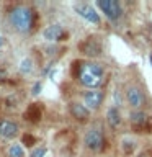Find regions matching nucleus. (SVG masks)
Instances as JSON below:
<instances>
[{
  "label": "nucleus",
  "mask_w": 152,
  "mask_h": 157,
  "mask_svg": "<svg viewBox=\"0 0 152 157\" xmlns=\"http://www.w3.org/2000/svg\"><path fill=\"white\" fill-rule=\"evenodd\" d=\"M77 80L87 90H97L103 83V80H105V67L100 62H95V61L83 62L80 69H78Z\"/></svg>",
  "instance_id": "1"
},
{
  "label": "nucleus",
  "mask_w": 152,
  "mask_h": 157,
  "mask_svg": "<svg viewBox=\"0 0 152 157\" xmlns=\"http://www.w3.org/2000/svg\"><path fill=\"white\" fill-rule=\"evenodd\" d=\"M8 21L12 28L18 33H28L33 28V10L25 5L13 7L8 13Z\"/></svg>",
  "instance_id": "2"
},
{
  "label": "nucleus",
  "mask_w": 152,
  "mask_h": 157,
  "mask_svg": "<svg viewBox=\"0 0 152 157\" xmlns=\"http://www.w3.org/2000/svg\"><path fill=\"white\" fill-rule=\"evenodd\" d=\"M83 144H85L87 149H90L93 152H101L105 149V144H106V139L103 136L101 129L98 128H90L85 136H83Z\"/></svg>",
  "instance_id": "3"
},
{
  "label": "nucleus",
  "mask_w": 152,
  "mask_h": 157,
  "mask_svg": "<svg viewBox=\"0 0 152 157\" xmlns=\"http://www.w3.org/2000/svg\"><path fill=\"white\" fill-rule=\"evenodd\" d=\"M100 8L101 13H105V17L111 21H118L123 17V7L118 0H98L95 3Z\"/></svg>",
  "instance_id": "4"
},
{
  "label": "nucleus",
  "mask_w": 152,
  "mask_h": 157,
  "mask_svg": "<svg viewBox=\"0 0 152 157\" xmlns=\"http://www.w3.org/2000/svg\"><path fill=\"white\" fill-rule=\"evenodd\" d=\"M103 98H105V95H103V92L100 88H97V90H87V92H83L82 105L90 113L97 111V110H100V106L103 105Z\"/></svg>",
  "instance_id": "5"
},
{
  "label": "nucleus",
  "mask_w": 152,
  "mask_h": 157,
  "mask_svg": "<svg viewBox=\"0 0 152 157\" xmlns=\"http://www.w3.org/2000/svg\"><path fill=\"white\" fill-rule=\"evenodd\" d=\"M74 10L78 17H82L85 21L92 23V25H100L101 23V18H100V13L95 10V7L88 3H75L74 5Z\"/></svg>",
  "instance_id": "6"
},
{
  "label": "nucleus",
  "mask_w": 152,
  "mask_h": 157,
  "mask_svg": "<svg viewBox=\"0 0 152 157\" xmlns=\"http://www.w3.org/2000/svg\"><path fill=\"white\" fill-rule=\"evenodd\" d=\"M124 98L131 105V108H134V110H141V108L144 106V103H146L144 92H142L137 85H129L127 87L126 92H124Z\"/></svg>",
  "instance_id": "7"
},
{
  "label": "nucleus",
  "mask_w": 152,
  "mask_h": 157,
  "mask_svg": "<svg viewBox=\"0 0 152 157\" xmlns=\"http://www.w3.org/2000/svg\"><path fill=\"white\" fill-rule=\"evenodd\" d=\"M20 134V126L12 120H0V137L12 141Z\"/></svg>",
  "instance_id": "8"
},
{
  "label": "nucleus",
  "mask_w": 152,
  "mask_h": 157,
  "mask_svg": "<svg viewBox=\"0 0 152 157\" xmlns=\"http://www.w3.org/2000/svg\"><path fill=\"white\" fill-rule=\"evenodd\" d=\"M64 34H66V31H64V28L59 23L49 25V26H46L43 29V38L46 39V41H49V43L61 41V39L64 38Z\"/></svg>",
  "instance_id": "9"
},
{
  "label": "nucleus",
  "mask_w": 152,
  "mask_h": 157,
  "mask_svg": "<svg viewBox=\"0 0 152 157\" xmlns=\"http://www.w3.org/2000/svg\"><path fill=\"white\" fill-rule=\"evenodd\" d=\"M69 113H70L72 118L77 120V121H87L88 118H90V111L78 101H70L69 103Z\"/></svg>",
  "instance_id": "10"
},
{
  "label": "nucleus",
  "mask_w": 152,
  "mask_h": 157,
  "mask_svg": "<svg viewBox=\"0 0 152 157\" xmlns=\"http://www.w3.org/2000/svg\"><path fill=\"white\" fill-rule=\"evenodd\" d=\"M106 123L110 124V128H113V129H118V128L121 126L123 118H121L120 108H116V106H110V108H108V110H106Z\"/></svg>",
  "instance_id": "11"
},
{
  "label": "nucleus",
  "mask_w": 152,
  "mask_h": 157,
  "mask_svg": "<svg viewBox=\"0 0 152 157\" xmlns=\"http://www.w3.org/2000/svg\"><path fill=\"white\" fill-rule=\"evenodd\" d=\"M83 52L87 54V56H92V57H95V56H100V52H101V44L97 41V39H92V38H88L87 39V43L83 44Z\"/></svg>",
  "instance_id": "12"
},
{
  "label": "nucleus",
  "mask_w": 152,
  "mask_h": 157,
  "mask_svg": "<svg viewBox=\"0 0 152 157\" xmlns=\"http://www.w3.org/2000/svg\"><path fill=\"white\" fill-rule=\"evenodd\" d=\"M18 72L21 75H31L34 72V62L31 57H23L20 61V66H18Z\"/></svg>",
  "instance_id": "13"
},
{
  "label": "nucleus",
  "mask_w": 152,
  "mask_h": 157,
  "mask_svg": "<svg viewBox=\"0 0 152 157\" xmlns=\"http://www.w3.org/2000/svg\"><path fill=\"white\" fill-rule=\"evenodd\" d=\"M147 120H149V116H147L144 111H141V110H132L129 113V121L132 123V124H136V126H144Z\"/></svg>",
  "instance_id": "14"
},
{
  "label": "nucleus",
  "mask_w": 152,
  "mask_h": 157,
  "mask_svg": "<svg viewBox=\"0 0 152 157\" xmlns=\"http://www.w3.org/2000/svg\"><path fill=\"white\" fill-rule=\"evenodd\" d=\"M7 154H8V157H26L23 146H21V144H18V142H12V144L8 146Z\"/></svg>",
  "instance_id": "15"
},
{
  "label": "nucleus",
  "mask_w": 152,
  "mask_h": 157,
  "mask_svg": "<svg viewBox=\"0 0 152 157\" xmlns=\"http://www.w3.org/2000/svg\"><path fill=\"white\" fill-rule=\"evenodd\" d=\"M123 147H124V152H126V154H129V152L134 151L136 141H134V139H131V137L127 136V137H124V139H123Z\"/></svg>",
  "instance_id": "16"
},
{
  "label": "nucleus",
  "mask_w": 152,
  "mask_h": 157,
  "mask_svg": "<svg viewBox=\"0 0 152 157\" xmlns=\"http://www.w3.org/2000/svg\"><path fill=\"white\" fill-rule=\"evenodd\" d=\"M46 152H48V149L44 146H38V147H34V149L31 151L29 157H44V155H46Z\"/></svg>",
  "instance_id": "17"
},
{
  "label": "nucleus",
  "mask_w": 152,
  "mask_h": 157,
  "mask_svg": "<svg viewBox=\"0 0 152 157\" xmlns=\"http://www.w3.org/2000/svg\"><path fill=\"white\" fill-rule=\"evenodd\" d=\"M113 100H115V105H113V106H116V108L123 103V97H121L120 90H115V93H113Z\"/></svg>",
  "instance_id": "18"
},
{
  "label": "nucleus",
  "mask_w": 152,
  "mask_h": 157,
  "mask_svg": "<svg viewBox=\"0 0 152 157\" xmlns=\"http://www.w3.org/2000/svg\"><path fill=\"white\" fill-rule=\"evenodd\" d=\"M41 90H43V83L41 82H34L31 93H33V95H38V93H41Z\"/></svg>",
  "instance_id": "19"
},
{
  "label": "nucleus",
  "mask_w": 152,
  "mask_h": 157,
  "mask_svg": "<svg viewBox=\"0 0 152 157\" xmlns=\"http://www.w3.org/2000/svg\"><path fill=\"white\" fill-rule=\"evenodd\" d=\"M3 43H5V38L2 36V34H0V48H2V46H3Z\"/></svg>",
  "instance_id": "20"
},
{
  "label": "nucleus",
  "mask_w": 152,
  "mask_h": 157,
  "mask_svg": "<svg viewBox=\"0 0 152 157\" xmlns=\"http://www.w3.org/2000/svg\"><path fill=\"white\" fill-rule=\"evenodd\" d=\"M149 59H150V64H152V54H150V57H149Z\"/></svg>",
  "instance_id": "21"
}]
</instances>
